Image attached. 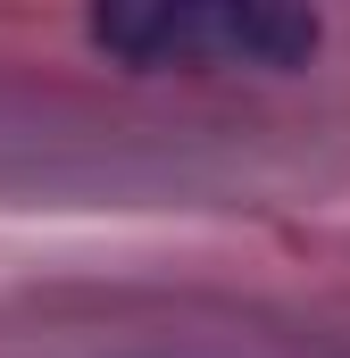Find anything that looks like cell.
Wrapping results in <instances>:
<instances>
[{
	"label": "cell",
	"instance_id": "6da1fadb",
	"mask_svg": "<svg viewBox=\"0 0 350 358\" xmlns=\"http://www.w3.org/2000/svg\"><path fill=\"white\" fill-rule=\"evenodd\" d=\"M92 42L125 67H259L284 76L317 50V17L284 0H134L92 8Z\"/></svg>",
	"mask_w": 350,
	"mask_h": 358
}]
</instances>
